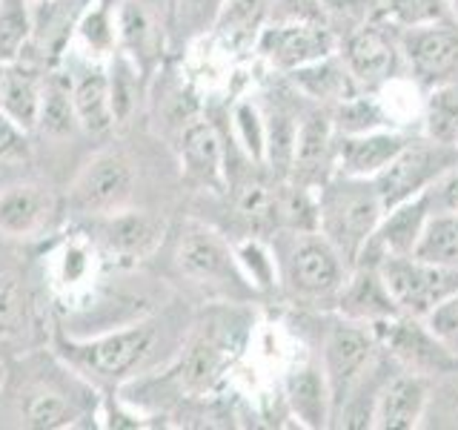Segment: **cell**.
I'll list each match as a JSON object with an SVG mask.
<instances>
[{
	"mask_svg": "<svg viewBox=\"0 0 458 430\" xmlns=\"http://www.w3.org/2000/svg\"><path fill=\"white\" fill-rule=\"evenodd\" d=\"M458 164L455 147L447 143H436L429 138H410L407 147L401 150L390 164H386L372 184H376V193L384 204V212L393 210L404 201H412L424 195L429 186L436 184L441 172H447L450 167Z\"/></svg>",
	"mask_w": 458,
	"mask_h": 430,
	"instance_id": "cell-9",
	"label": "cell"
},
{
	"mask_svg": "<svg viewBox=\"0 0 458 430\" xmlns=\"http://www.w3.org/2000/svg\"><path fill=\"white\" fill-rule=\"evenodd\" d=\"M286 78L293 81V86L304 98L315 100L318 107H329V109L341 104L344 98H350L352 92H358V86L350 78V72L344 66L338 52L324 57V61H315L304 69H295Z\"/></svg>",
	"mask_w": 458,
	"mask_h": 430,
	"instance_id": "cell-27",
	"label": "cell"
},
{
	"mask_svg": "<svg viewBox=\"0 0 458 430\" xmlns=\"http://www.w3.org/2000/svg\"><path fill=\"white\" fill-rule=\"evenodd\" d=\"M372 18L390 23L398 32L453 18L450 0H372Z\"/></svg>",
	"mask_w": 458,
	"mask_h": 430,
	"instance_id": "cell-32",
	"label": "cell"
},
{
	"mask_svg": "<svg viewBox=\"0 0 458 430\" xmlns=\"http://www.w3.org/2000/svg\"><path fill=\"white\" fill-rule=\"evenodd\" d=\"M81 416V408L61 391H35L23 405V422L38 430L75 427Z\"/></svg>",
	"mask_w": 458,
	"mask_h": 430,
	"instance_id": "cell-36",
	"label": "cell"
},
{
	"mask_svg": "<svg viewBox=\"0 0 458 430\" xmlns=\"http://www.w3.org/2000/svg\"><path fill=\"white\" fill-rule=\"evenodd\" d=\"M269 0H226L215 29L229 43H255L258 32L264 29Z\"/></svg>",
	"mask_w": 458,
	"mask_h": 430,
	"instance_id": "cell-37",
	"label": "cell"
},
{
	"mask_svg": "<svg viewBox=\"0 0 458 430\" xmlns=\"http://www.w3.org/2000/svg\"><path fill=\"white\" fill-rule=\"evenodd\" d=\"M135 193V167L132 161L118 150H104L92 155L89 161L81 167L75 181L69 184L66 207L92 219V215H104L112 210L129 207V198Z\"/></svg>",
	"mask_w": 458,
	"mask_h": 430,
	"instance_id": "cell-11",
	"label": "cell"
},
{
	"mask_svg": "<svg viewBox=\"0 0 458 430\" xmlns=\"http://www.w3.org/2000/svg\"><path fill=\"white\" fill-rule=\"evenodd\" d=\"M32 4H35V0H32Z\"/></svg>",
	"mask_w": 458,
	"mask_h": 430,
	"instance_id": "cell-48",
	"label": "cell"
},
{
	"mask_svg": "<svg viewBox=\"0 0 458 430\" xmlns=\"http://www.w3.org/2000/svg\"><path fill=\"white\" fill-rule=\"evenodd\" d=\"M57 212V198L47 186L21 181L0 190V236L12 241H26L40 236Z\"/></svg>",
	"mask_w": 458,
	"mask_h": 430,
	"instance_id": "cell-21",
	"label": "cell"
},
{
	"mask_svg": "<svg viewBox=\"0 0 458 430\" xmlns=\"http://www.w3.org/2000/svg\"><path fill=\"white\" fill-rule=\"evenodd\" d=\"M369 327L376 333L381 350L390 353V358H395L404 370L429 376V373H447L458 367V358L429 333V327L421 319L401 313Z\"/></svg>",
	"mask_w": 458,
	"mask_h": 430,
	"instance_id": "cell-14",
	"label": "cell"
},
{
	"mask_svg": "<svg viewBox=\"0 0 458 430\" xmlns=\"http://www.w3.org/2000/svg\"><path fill=\"white\" fill-rule=\"evenodd\" d=\"M6 382H9V370H6V362H0V393H4Z\"/></svg>",
	"mask_w": 458,
	"mask_h": 430,
	"instance_id": "cell-44",
	"label": "cell"
},
{
	"mask_svg": "<svg viewBox=\"0 0 458 430\" xmlns=\"http://www.w3.org/2000/svg\"><path fill=\"white\" fill-rule=\"evenodd\" d=\"M69 95L81 129H86L89 135H104L114 126L109 75L104 61H86L75 75H69Z\"/></svg>",
	"mask_w": 458,
	"mask_h": 430,
	"instance_id": "cell-23",
	"label": "cell"
},
{
	"mask_svg": "<svg viewBox=\"0 0 458 430\" xmlns=\"http://www.w3.org/2000/svg\"><path fill=\"white\" fill-rule=\"evenodd\" d=\"M192 322L175 319L169 310L161 315H138L135 322L100 330L92 336H57V358L78 376L121 391L123 384L152 373L181 350Z\"/></svg>",
	"mask_w": 458,
	"mask_h": 430,
	"instance_id": "cell-1",
	"label": "cell"
},
{
	"mask_svg": "<svg viewBox=\"0 0 458 430\" xmlns=\"http://www.w3.org/2000/svg\"><path fill=\"white\" fill-rule=\"evenodd\" d=\"M43 86L35 66L23 64L21 57L12 64H0V112L12 118L26 133H35L43 104Z\"/></svg>",
	"mask_w": 458,
	"mask_h": 430,
	"instance_id": "cell-25",
	"label": "cell"
},
{
	"mask_svg": "<svg viewBox=\"0 0 458 430\" xmlns=\"http://www.w3.org/2000/svg\"><path fill=\"white\" fill-rule=\"evenodd\" d=\"M83 233L92 238L104 262H114L118 267H138L164 247L169 221L152 210L121 207L86 219Z\"/></svg>",
	"mask_w": 458,
	"mask_h": 430,
	"instance_id": "cell-7",
	"label": "cell"
},
{
	"mask_svg": "<svg viewBox=\"0 0 458 430\" xmlns=\"http://www.w3.org/2000/svg\"><path fill=\"white\" fill-rule=\"evenodd\" d=\"M233 138L250 164H267V118L255 100L238 98L233 104Z\"/></svg>",
	"mask_w": 458,
	"mask_h": 430,
	"instance_id": "cell-34",
	"label": "cell"
},
{
	"mask_svg": "<svg viewBox=\"0 0 458 430\" xmlns=\"http://www.w3.org/2000/svg\"><path fill=\"white\" fill-rule=\"evenodd\" d=\"M250 315L241 301H221L200 319H192L181 350L164 367L161 387L175 396H207L250 341Z\"/></svg>",
	"mask_w": 458,
	"mask_h": 430,
	"instance_id": "cell-2",
	"label": "cell"
},
{
	"mask_svg": "<svg viewBox=\"0 0 458 430\" xmlns=\"http://www.w3.org/2000/svg\"><path fill=\"white\" fill-rule=\"evenodd\" d=\"M78 115L75 107H72V95H69V83H57L49 81L43 86V104H40V118H38V129L49 138H66L75 133Z\"/></svg>",
	"mask_w": 458,
	"mask_h": 430,
	"instance_id": "cell-38",
	"label": "cell"
},
{
	"mask_svg": "<svg viewBox=\"0 0 458 430\" xmlns=\"http://www.w3.org/2000/svg\"><path fill=\"white\" fill-rule=\"evenodd\" d=\"M118 4L114 0H89L72 32V43L86 61H109L118 52ZM69 43V47H72Z\"/></svg>",
	"mask_w": 458,
	"mask_h": 430,
	"instance_id": "cell-26",
	"label": "cell"
},
{
	"mask_svg": "<svg viewBox=\"0 0 458 430\" xmlns=\"http://www.w3.org/2000/svg\"><path fill=\"white\" fill-rule=\"evenodd\" d=\"M412 255L424 258L429 264L458 270V215L429 212Z\"/></svg>",
	"mask_w": 458,
	"mask_h": 430,
	"instance_id": "cell-31",
	"label": "cell"
},
{
	"mask_svg": "<svg viewBox=\"0 0 458 430\" xmlns=\"http://www.w3.org/2000/svg\"><path fill=\"white\" fill-rule=\"evenodd\" d=\"M29 133L21 129L12 118H6L0 112V164H21L29 161L32 155V147H29Z\"/></svg>",
	"mask_w": 458,
	"mask_h": 430,
	"instance_id": "cell-42",
	"label": "cell"
},
{
	"mask_svg": "<svg viewBox=\"0 0 458 430\" xmlns=\"http://www.w3.org/2000/svg\"><path fill=\"white\" fill-rule=\"evenodd\" d=\"M429 201V212H453L458 215V164L441 172L436 184L424 193Z\"/></svg>",
	"mask_w": 458,
	"mask_h": 430,
	"instance_id": "cell-43",
	"label": "cell"
},
{
	"mask_svg": "<svg viewBox=\"0 0 458 430\" xmlns=\"http://www.w3.org/2000/svg\"><path fill=\"white\" fill-rule=\"evenodd\" d=\"M255 49L272 69L290 75L295 69L335 55L338 38L321 21H276L258 32Z\"/></svg>",
	"mask_w": 458,
	"mask_h": 430,
	"instance_id": "cell-12",
	"label": "cell"
},
{
	"mask_svg": "<svg viewBox=\"0 0 458 430\" xmlns=\"http://www.w3.org/2000/svg\"><path fill=\"white\" fill-rule=\"evenodd\" d=\"M233 190L235 212L252 227L255 236H261L264 229H278V190L281 184H267L261 178H243Z\"/></svg>",
	"mask_w": 458,
	"mask_h": 430,
	"instance_id": "cell-29",
	"label": "cell"
},
{
	"mask_svg": "<svg viewBox=\"0 0 458 430\" xmlns=\"http://www.w3.org/2000/svg\"><path fill=\"white\" fill-rule=\"evenodd\" d=\"M226 0H178L175 4V29L183 40H195L218 23V14Z\"/></svg>",
	"mask_w": 458,
	"mask_h": 430,
	"instance_id": "cell-40",
	"label": "cell"
},
{
	"mask_svg": "<svg viewBox=\"0 0 458 430\" xmlns=\"http://www.w3.org/2000/svg\"><path fill=\"white\" fill-rule=\"evenodd\" d=\"M335 141L338 133L329 107L307 112L295 129V147L290 164L293 181L307 186V190H318L329 176H335Z\"/></svg>",
	"mask_w": 458,
	"mask_h": 430,
	"instance_id": "cell-15",
	"label": "cell"
},
{
	"mask_svg": "<svg viewBox=\"0 0 458 430\" xmlns=\"http://www.w3.org/2000/svg\"><path fill=\"white\" fill-rule=\"evenodd\" d=\"M450 9H453V18L458 21V0H450Z\"/></svg>",
	"mask_w": 458,
	"mask_h": 430,
	"instance_id": "cell-45",
	"label": "cell"
},
{
	"mask_svg": "<svg viewBox=\"0 0 458 430\" xmlns=\"http://www.w3.org/2000/svg\"><path fill=\"white\" fill-rule=\"evenodd\" d=\"M401 52H404L407 75L433 90L441 83L458 81V21H438L419 29H401Z\"/></svg>",
	"mask_w": 458,
	"mask_h": 430,
	"instance_id": "cell-13",
	"label": "cell"
},
{
	"mask_svg": "<svg viewBox=\"0 0 458 430\" xmlns=\"http://www.w3.org/2000/svg\"><path fill=\"white\" fill-rule=\"evenodd\" d=\"M376 267L395 307L412 319L424 322L441 301L458 293V270L429 264L419 255H390Z\"/></svg>",
	"mask_w": 458,
	"mask_h": 430,
	"instance_id": "cell-10",
	"label": "cell"
},
{
	"mask_svg": "<svg viewBox=\"0 0 458 430\" xmlns=\"http://www.w3.org/2000/svg\"><path fill=\"white\" fill-rule=\"evenodd\" d=\"M335 313L361 324H376L384 319H393V315H401L376 264H355L350 270V276L338 293Z\"/></svg>",
	"mask_w": 458,
	"mask_h": 430,
	"instance_id": "cell-22",
	"label": "cell"
},
{
	"mask_svg": "<svg viewBox=\"0 0 458 430\" xmlns=\"http://www.w3.org/2000/svg\"><path fill=\"white\" fill-rule=\"evenodd\" d=\"M315 212H318L315 229L352 267L361 258L369 236L376 233L384 204L372 178H350L335 172L315 190Z\"/></svg>",
	"mask_w": 458,
	"mask_h": 430,
	"instance_id": "cell-5",
	"label": "cell"
},
{
	"mask_svg": "<svg viewBox=\"0 0 458 430\" xmlns=\"http://www.w3.org/2000/svg\"><path fill=\"white\" fill-rule=\"evenodd\" d=\"M29 327V296L14 272H0V341L23 336Z\"/></svg>",
	"mask_w": 458,
	"mask_h": 430,
	"instance_id": "cell-39",
	"label": "cell"
},
{
	"mask_svg": "<svg viewBox=\"0 0 458 430\" xmlns=\"http://www.w3.org/2000/svg\"><path fill=\"white\" fill-rule=\"evenodd\" d=\"M455 158H458V143H455Z\"/></svg>",
	"mask_w": 458,
	"mask_h": 430,
	"instance_id": "cell-46",
	"label": "cell"
},
{
	"mask_svg": "<svg viewBox=\"0 0 458 430\" xmlns=\"http://www.w3.org/2000/svg\"><path fill=\"white\" fill-rule=\"evenodd\" d=\"M104 258H100L92 238L83 233L66 236L57 247L49 253L47 272L52 281V290L64 296L66 301L72 298H86L92 296V287L98 281V272Z\"/></svg>",
	"mask_w": 458,
	"mask_h": 430,
	"instance_id": "cell-18",
	"label": "cell"
},
{
	"mask_svg": "<svg viewBox=\"0 0 458 430\" xmlns=\"http://www.w3.org/2000/svg\"><path fill=\"white\" fill-rule=\"evenodd\" d=\"M178 158L183 178L195 186L221 193L229 186V158L218 126L207 118H190L178 133Z\"/></svg>",
	"mask_w": 458,
	"mask_h": 430,
	"instance_id": "cell-16",
	"label": "cell"
},
{
	"mask_svg": "<svg viewBox=\"0 0 458 430\" xmlns=\"http://www.w3.org/2000/svg\"><path fill=\"white\" fill-rule=\"evenodd\" d=\"M455 373H458V367H455Z\"/></svg>",
	"mask_w": 458,
	"mask_h": 430,
	"instance_id": "cell-47",
	"label": "cell"
},
{
	"mask_svg": "<svg viewBox=\"0 0 458 430\" xmlns=\"http://www.w3.org/2000/svg\"><path fill=\"white\" fill-rule=\"evenodd\" d=\"M272 250L278 258V290L295 305L335 310L338 293L352 267L318 229H286Z\"/></svg>",
	"mask_w": 458,
	"mask_h": 430,
	"instance_id": "cell-3",
	"label": "cell"
},
{
	"mask_svg": "<svg viewBox=\"0 0 458 430\" xmlns=\"http://www.w3.org/2000/svg\"><path fill=\"white\" fill-rule=\"evenodd\" d=\"M429 408V379L412 370H395L378 387L372 401L369 427L378 430H412L419 427Z\"/></svg>",
	"mask_w": 458,
	"mask_h": 430,
	"instance_id": "cell-17",
	"label": "cell"
},
{
	"mask_svg": "<svg viewBox=\"0 0 458 430\" xmlns=\"http://www.w3.org/2000/svg\"><path fill=\"white\" fill-rule=\"evenodd\" d=\"M412 135L398 126L369 129V133L338 135L335 141V172L350 178H376L393 158L407 147Z\"/></svg>",
	"mask_w": 458,
	"mask_h": 430,
	"instance_id": "cell-20",
	"label": "cell"
},
{
	"mask_svg": "<svg viewBox=\"0 0 458 430\" xmlns=\"http://www.w3.org/2000/svg\"><path fill=\"white\" fill-rule=\"evenodd\" d=\"M421 135L447 147L458 143V81L427 90L421 104Z\"/></svg>",
	"mask_w": 458,
	"mask_h": 430,
	"instance_id": "cell-30",
	"label": "cell"
},
{
	"mask_svg": "<svg viewBox=\"0 0 458 430\" xmlns=\"http://www.w3.org/2000/svg\"><path fill=\"white\" fill-rule=\"evenodd\" d=\"M32 32V0H0V64L23 57Z\"/></svg>",
	"mask_w": 458,
	"mask_h": 430,
	"instance_id": "cell-35",
	"label": "cell"
},
{
	"mask_svg": "<svg viewBox=\"0 0 458 430\" xmlns=\"http://www.w3.org/2000/svg\"><path fill=\"white\" fill-rule=\"evenodd\" d=\"M424 324L429 327V333L458 358V293L450 296L447 301H441V305L424 319Z\"/></svg>",
	"mask_w": 458,
	"mask_h": 430,
	"instance_id": "cell-41",
	"label": "cell"
},
{
	"mask_svg": "<svg viewBox=\"0 0 458 430\" xmlns=\"http://www.w3.org/2000/svg\"><path fill=\"white\" fill-rule=\"evenodd\" d=\"M284 396L298 425L312 430L333 425V399H329V384L318 362L298 365L286 373Z\"/></svg>",
	"mask_w": 458,
	"mask_h": 430,
	"instance_id": "cell-24",
	"label": "cell"
},
{
	"mask_svg": "<svg viewBox=\"0 0 458 430\" xmlns=\"http://www.w3.org/2000/svg\"><path fill=\"white\" fill-rule=\"evenodd\" d=\"M338 55L361 92H378L384 86H393L407 72L398 29L378 18L355 26L344 43H338Z\"/></svg>",
	"mask_w": 458,
	"mask_h": 430,
	"instance_id": "cell-8",
	"label": "cell"
},
{
	"mask_svg": "<svg viewBox=\"0 0 458 430\" xmlns=\"http://www.w3.org/2000/svg\"><path fill=\"white\" fill-rule=\"evenodd\" d=\"M172 262L183 281H190L198 290H207L215 298L247 305L258 296L238 267L233 241L207 221L186 219L181 224L175 247H172Z\"/></svg>",
	"mask_w": 458,
	"mask_h": 430,
	"instance_id": "cell-4",
	"label": "cell"
},
{
	"mask_svg": "<svg viewBox=\"0 0 458 430\" xmlns=\"http://www.w3.org/2000/svg\"><path fill=\"white\" fill-rule=\"evenodd\" d=\"M427 219H429L427 195H419V198L404 201V204H398L393 210H386L355 264H378L390 255H412Z\"/></svg>",
	"mask_w": 458,
	"mask_h": 430,
	"instance_id": "cell-19",
	"label": "cell"
},
{
	"mask_svg": "<svg viewBox=\"0 0 458 430\" xmlns=\"http://www.w3.org/2000/svg\"><path fill=\"white\" fill-rule=\"evenodd\" d=\"M157 40H161V29H157L152 12L140 4V0H121L118 4V47L126 52L138 69L143 72V55H157Z\"/></svg>",
	"mask_w": 458,
	"mask_h": 430,
	"instance_id": "cell-28",
	"label": "cell"
},
{
	"mask_svg": "<svg viewBox=\"0 0 458 430\" xmlns=\"http://www.w3.org/2000/svg\"><path fill=\"white\" fill-rule=\"evenodd\" d=\"M233 247H235V258H238L243 279L250 281L255 293L278 290V258H276V250H272V244L261 241L258 236H250V238L235 241Z\"/></svg>",
	"mask_w": 458,
	"mask_h": 430,
	"instance_id": "cell-33",
	"label": "cell"
},
{
	"mask_svg": "<svg viewBox=\"0 0 458 430\" xmlns=\"http://www.w3.org/2000/svg\"><path fill=\"white\" fill-rule=\"evenodd\" d=\"M381 362V344L369 324L333 315L321 330V370L333 399V422L350 405L355 393L367 384L372 370Z\"/></svg>",
	"mask_w": 458,
	"mask_h": 430,
	"instance_id": "cell-6",
	"label": "cell"
}]
</instances>
